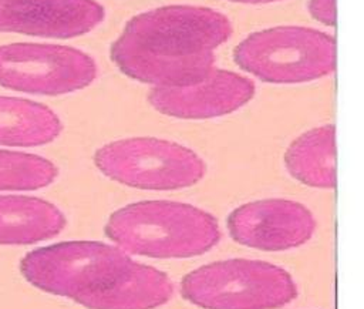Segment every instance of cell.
I'll use <instances>...</instances> for the list:
<instances>
[{"instance_id":"obj_4","label":"cell","mask_w":364,"mask_h":309,"mask_svg":"<svg viewBox=\"0 0 364 309\" xmlns=\"http://www.w3.org/2000/svg\"><path fill=\"white\" fill-rule=\"evenodd\" d=\"M181 293L202 309H276L297 296V285L274 263L223 259L186 273Z\"/></svg>"},{"instance_id":"obj_6","label":"cell","mask_w":364,"mask_h":309,"mask_svg":"<svg viewBox=\"0 0 364 309\" xmlns=\"http://www.w3.org/2000/svg\"><path fill=\"white\" fill-rule=\"evenodd\" d=\"M131 259L114 243L65 241L28 252L20 271L36 288L80 303L105 288Z\"/></svg>"},{"instance_id":"obj_10","label":"cell","mask_w":364,"mask_h":309,"mask_svg":"<svg viewBox=\"0 0 364 309\" xmlns=\"http://www.w3.org/2000/svg\"><path fill=\"white\" fill-rule=\"evenodd\" d=\"M95 0H0V31L48 38H73L102 23Z\"/></svg>"},{"instance_id":"obj_3","label":"cell","mask_w":364,"mask_h":309,"mask_svg":"<svg viewBox=\"0 0 364 309\" xmlns=\"http://www.w3.org/2000/svg\"><path fill=\"white\" fill-rule=\"evenodd\" d=\"M233 60L243 71L266 83H307L334 71L336 40L311 27L276 26L243 38L233 50Z\"/></svg>"},{"instance_id":"obj_2","label":"cell","mask_w":364,"mask_h":309,"mask_svg":"<svg viewBox=\"0 0 364 309\" xmlns=\"http://www.w3.org/2000/svg\"><path fill=\"white\" fill-rule=\"evenodd\" d=\"M105 235L128 255L148 258H192L220 241L216 218L208 211L178 201H139L114 211Z\"/></svg>"},{"instance_id":"obj_5","label":"cell","mask_w":364,"mask_h":309,"mask_svg":"<svg viewBox=\"0 0 364 309\" xmlns=\"http://www.w3.org/2000/svg\"><path fill=\"white\" fill-rule=\"evenodd\" d=\"M95 167L109 179L138 189L173 191L198 184L205 161L191 148L156 137H129L101 145Z\"/></svg>"},{"instance_id":"obj_11","label":"cell","mask_w":364,"mask_h":309,"mask_svg":"<svg viewBox=\"0 0 364 309\" xmlns=\"http://www.w3.org/2000/svg\"><path fill=\"white\" fill-rule=\"evenodd\" d=\"M173 295L168 275L134 259L102 289L84 298L78 305L87 309H155Z\"/></svg>"},{"instance_id":"obj_9","label":"cell","mask_w":364,"mask_h":309,"mask_svg":"<svg viewBox=\"0 0 364 309\" xmlns=\"http://www.w3.org/2000/svg\"><path fill=\"white\" fill-rule=\"evenodd\" d=\"M256 93L255 83L239 73L213 67L202 80L175 88H151L149 104L179 120H208L232 114Z\"/></svg>"},{"instance_id":"obj_15","label":"cell","mask_w":364,"mask_h":309,"mask_svg":"<svg viewBox=\"0 0 364 309\" xmlns=\"http://www.w3.org/2000/svg\"><path fill=\"white\" fill-rule=\"evenodd\" d=\"M58 168L47 158L0 150V191H34L54 182Z\"/></svg>"},{"instance_id":"obj_7","label":"cell","mask_w":364,"mask_h":309,"mask_svg":"<svg viewBox=\"0 0 364 309\" xmlns=\"http://www.w3.org/2000/svg\"><path fill=\"white\" fill-rule=\"evenodd\" d=\"M95 77L94 58L74 47L38 43L0 47V85L6 88L61 95L88 87Z\"/></svg>"},{"instance_id":"obj_17","label":"cell","mask_w":364,"mask_h":309,"mask_svg":"<svg viewBox=\"0 0 364 309\" xmlns=\"http://www.w3.org/2000/svg\"><path fill=\"white\" fill-rule=\"evenodd\" d=\"M233 3H245V4H266V3H274L280 0H229Z\"/></svg>"},{"instance_id":"obj_8","label":"cell","mask_w":364,"mask_h":309,"mask_svg":"<svg viewBox=\"0 0 364 309\" xmlns=\"http://www.w3.org/2000/svg\"><path fill=\"white\" fill-rule=\"evenodd\" d=\"M316 226V218L306 205L286 198L246 202L228 216V229L236 243L270 252L304 245Z\"/></svg>"},{"instance_id":"obj_13","label":"cell","mask_w":364,"mask_h":309,"mask_svg":"<svg viewBox=\"0 0 364 309\" xmlns=\"http://www.w3.org/2000/svg\"><path fill=\"white\" fill-rule=\"evenodd\" d=\"M284 165L299 182L320 189L336 187V128L324 124L294 138L284 152Z\"/></svg>"},{"instance_id":"obj_1","label":"cell","mask_w":364,"mask_h":309,"mask_svg":"<svg viewBox=\"0 0 364 309\" xmlns=\"http://www.w3.org/2000/svg\"><path fill=\"white\" fill-rule=\"evenodd\" d=\"M232 23L205 6L169 4L131 17L111 44V60L129 78L152 88H175L202 80Z\"/></svg>"},{"instance_id":"obj_16","label":"cell","mask_w":364,"mask_h":309,"mask_svg":"<svg viewBox=\"0 0 364 309\" xmlns=\"http://www.w3.org/2000/svg\"><path fill=\"white\" fill-rule=\"evenodd\" d=\"M307 9L313 19L320 21L327 27L336 26L337 20V7L336 0H309Z\"/></svg>"},{"instance_id":"obj_12","label":"cell","mask_w":364,"mask_h":309,"mask_svg":"<svg viewBox=\"0 0 364 309\" xmlns=\"http://www.w3.org/2000/svg\"><path fill=\"white\" fill-rule=\"evenodd\" d=\"M64 214L51 202L26 195H0V245H27L57 236Z\"/></svg>"},{"instance_id":"obj_14","label":"cell","mask_w":364,"mask_h":309,"mask_svg":"<svg viewBox=\"0 0 364 309\" xmlns=\"http://www.w3.org/2000/svg\"><path fill=\"white\" fill-rule=\"evenodd\" d=\"M63 131L58 115L44 104L0 95V145L37 147Z\"/></svg>"}]
</instances>
